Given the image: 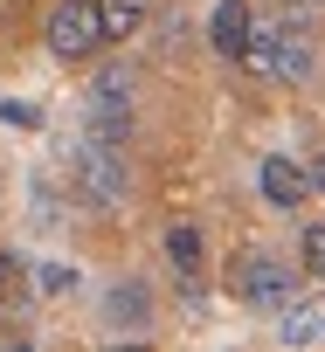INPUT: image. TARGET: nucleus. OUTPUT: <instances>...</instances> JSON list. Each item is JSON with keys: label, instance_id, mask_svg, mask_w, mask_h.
I'll return each mask as SVG.
<instances>
[{"label": "nucleus", "instance_id": "obj_1", "mask_svg": "<svg viewBox=\"0 0 325 352\" xmlns=\"http://www.w3.org/2000/svg\"><path fill=\"white\" fill-rule=\"evenodd\" d=\"M242 69L256 76H277V83H311V28L297 21H249V49H242Z\"/></svg>", "mask_w": 325, "mask_h": 352}, {"label": "nucleus", "instance_id": "obj_2", "mask_svg": "<svg viewBox=\"0 0 325 352\" xmlns=\"http://www.w3.org/2000/svg\"><path fill=\"white\" fill-rule=\"evenodd\" d=\"M229 297L249 304V311H284V304L297 297V276H291L284 256H270V249H242V256L229 263Z\"/></svg>", "mask_w": 325, "mask_h": 352}, {"label": "nucleus", "instance_id": "obj_3", "mask_svg": "<svg viewBox=\"0 0 325 352\" xmlns=\"http://www.w3.org/2000/svg\"><path fill=\"white\" fill-rule=\"evenodd\" d=\"M42 49H49L56 63H90V56L104 49V35H97V8H90V0H56L49 21H42Z\"/></svg>", "mask_w": 325, "mask_h": 352}, {"label": "nucleus", "instance_id": "obj_4", "mask_svg": "<svg viewBox=\"0 0 325 352\" xmlns=\"http://www.w3.org/2000/svg\"><path fill=\"white\" fill-rule=\"evenodd\" d=\"M256 187H263V201H270V208H284V214H291V208H304V201H311V173H304L297 159L270 152V159L256 166Z\"/></svg>", "mask_w": 325, "mask_h": 352}, {"label": "nucleus", "instance_id": "obj_5", "mask_svg": "<svg viewBox=\"0 0 325 352\" xmlns=\"http://www.w3.org/2000/svg\"><path fill=\"white\" fill-rule=\"evenodd\" d=\"M76 166H83L76 180H83V194H90L97 208L125 201V187H132V180H125V159H118L111 145H83V152H76Z\"/></svg>", "mask_w": 325, "mask_h": 352}, {"label": "nucleus", "instance_id": "obj_6", "mask_svg": "<svg viewBox=\"0 0 325 352\" xmlns=\"http://www.w3.org/2000/svg\"><path fill=\"white\" fill-rule=\"evenodd\" d=\"M249 0H222V8L208 14V49L222 56V63H242V49H249Z\"/></svg>", "mask_w": 325, "mask_h": 352}, {"label": "nucleus", "instance_id": "obj_7", "mask_svg": "<svg viewBox=\"0 0 325 352\" xmlns=\"http://www.w3.org/2000/svg\"><path fill=\"white\" fill-rule=\"evenodd\" d=\"M90 8H97V35L104 42H132L152 21V0H90Z\"/></svg>", "mask_w": 325, "mask_h": 352}, {"label": "nucleus", "instance_id": "obj_8", "mask_svg": "<svg viewBox=\"0 0 325 352\" xmlns=\"http://www.w3.org/2000/svg\"><path fill=\"white\" fill-rule=\"evenodd\" d=\"M284 338H291V345H318V338H325V290L284 304Z\"/></svg>", "mask_w": 325, "mask_h": 352}, {"label": "nucleus", "instance_id": "obj_9", "mask_svg": "<svg viewBox=\"0 0 325 352\" xmlns=\"http://www.w3.org/2000/svg\"><path fill=\"white\" fill-rule=\"evenodd\" d=\"M159 249H167V263H174L180 276H201V228H194V221H167Z\"/></svg>", "mask_w": 325, "mask_h": 352}, {"label": "nucleus", "instance_id": "obj_10", "mask_svg": "<svg viewBox=\"0 0 325 352\" xmlns=\"http://www.w3.org/2000/svg\"><path fill=\"white\" fill-rule=\"evenodd\" d=\"M132 90H138V76H132L125 63H111V69H97V90H90V104H97V111H125V104H132Z\"/></svg>", "mask_w": 325, "mask_h": 352}, {"label": "nucleus", "instance_id": "obj_11", "mask_svg": "<svg viewBox=\"0 0 325 352\" xmlns=\"http://www.w3.org/2000/svg\"><path fill=\"white\" fill-rule=\"evenodd\" d=\"M297 263H304V276L325 283V221H311V228L297 235Z\"/></svg>", "mask_w": 325, "mask_h": 352}, {"label": "nucleus", "instance_id": "obj_12", "mask_svg": "<svg viewBox=\"0 0 325 352\" xmlns=\"http://www.w3.org/2000/svg\"><path fill=\"white\" fill-rule=\"evenodd\" d=\"M0 124H14V131H35L42 118H35V104H21V97H0Z\"/></svg>", "mask_w": 325, "mask_h": 352}, {"label": "nucleus", "instance_id": "obj_13", "mask_svg": "<svg viewBox=\"0 0 325 352\" xmlns=\"http://www.w3.org/2000/svg\"><path fill=\"white\" fill-rule=\"evenodd\" d=\"M304 173H311V194H325V152H318V159H311Z\"/></svg>", "mask_w": 325, "mask_h": 352}, {"label": "nucleus", "instance_id": "obj_14", "mask_svg": "<svg viewBox=\"0 0 325 352\" xmlns=\"http://www.w3.org/2000/svg\"><path fill=\"white\" fill-rule=\"evenodd\" d=\"M14 283V256H8V242H0V290Z\"/></svg>", "mask_w": 325, "mask_h": 352}, {"label": "nucleus", "instance_id": "obj_15", "mask_svg": "<svg viewBox=\"0 0 325 352\" xmlns=\"http://www.w3.org/2000/svg\"><path fill=\"white\" fill-rule=\"evenodd\" d=\"M311 14H325V0H297V28H304Z\"/></svg>", "mask_w": 325, "mask_h": 352}, {"label": "nucleus", "instance_id": "obj_16", "mask_svg": "<svg viewBox=\"0 0 325 352\" xmlns=\"http://www.w3.org/2000/svg\"><path fill=\"white\" fill-rule=\"evenodd\" d=\"M104 352H152V345H138V338H118V345H104Z\"/></svg>", "mask_w": 325, "mask_h": 352}, {"label": "nucleus", "instance_id": "obj_17", "mask_svg": "<svg viewBox=\"0 0 325 352\" xmlns=\"http://www.w3.org/2000/svg\"><path fill=\"white\" fill-rule=\"evenodd\" d=\"M8 352H35V345H8Z\"/></svg>", "mask_w": 325, "mask_h": 352}]
</instances>
